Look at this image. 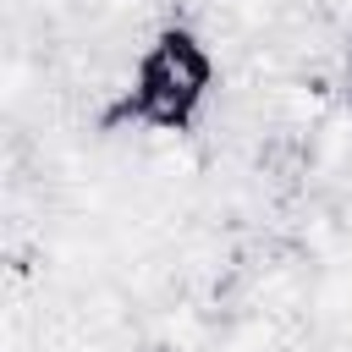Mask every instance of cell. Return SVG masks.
Here are the masks:
<instances>
[{
	"label": "cell",
	"instance_id": "obj_1",
	"mask_svg": "<svg viewBox=\"0 0 352 352\" xmlns=\"http://www.w3.org/2000/svg\"><path fill=\"white\" fill-rule=\"evenodd\" d=\"M214 88H220V55L209 33L170 16L132 50L110 121L138 126L148 138H187L214 104Z\"/></svg>",
	"mask_w": 352,
	"mask_h": 352
}]
</instances>
